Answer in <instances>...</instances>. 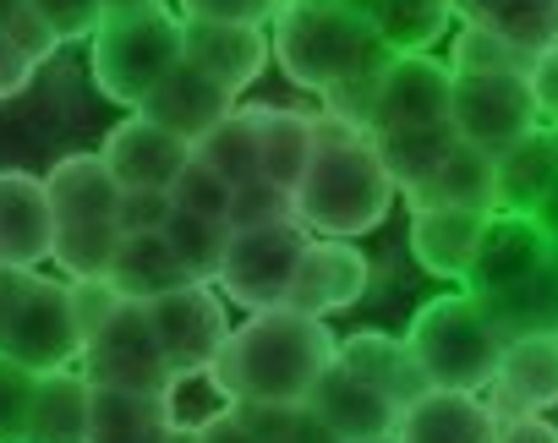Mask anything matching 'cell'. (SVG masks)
I'll return each instance as SVG.
<instances>
[{
    "label": "cell",
    "instance_id": "obj_1",
    "mask_svg": "<svg viewBox=\"0 0 558 443\" xmlns=\"http://www.w3.org/2000/svg\"><path fill=\"white\" fill-rule=\"evenodd\" d=\"M335 356L340 340L329 334L324 318L274 307L230 329L225 350L208 367V383L219 389L225 405H307Z\"/></svg>",
    "mask_w": 558,
    "mask_h": 443
},
{
    "label": "cell",
    "instance_id": "obj_2",
    "mask_svg": "<svg viewBox=\"0 0 558 443\" xmlns=\"http://www.w3.org/2000/svg\"><path fill=\"white\" fill-rule=\"evenodd\" d=\"M395 175L384 170L378 148L367 132L318 115V153L296 186V219L313 236H335V242H356L367 231H378L389 208H395Z\"/></svg>",
    "mask_w": 558,
    "mask_h": 443
},
{
    "label": "cell",
    "instance_id": "obj_3",
    "mask_svg": "<svg viewBox=\"0 0 558 443\" xmlns=\"http://www.w3.org/2000/svg\"><path fill=\"white\" fill-rule=\"evenodd\" d=\"M274 61L296 88L335 94L345 83H362L395 61V50L378 39V28L345 7H318V0H286L274 17Z\"/></svg>",
    "mask_w": 558,
    "mask_h": 443
},
{
    "label": "cell",
    "instance_id": "obj_4",
    "mask_svg": "<svg viewBox=\"0 0 558 443\" xmlns=\"http://www.w3.org/2000/svg\"><path fill=\"white\" fill-rule=\"evenodd\" d=\"M405 345L422 361L433 389H471V394H482L493 383L498 361H504L509 334L498 329V318L487 312L482 296L449 291V296H433L427 307H416V318L405 329Z\"/></svg>",
    "mask_w": 558,
    "mask_h": 443
},
{
    "label": "cell",
    "instance_id": "obj_5",
    "mask_svg": "<svg viewBox=\"0 0 558 443\" xmlns=\"http://www.w3.org/2000/svg\"><path fill=\"white\" fill-rule=\"evenodd\" d=\"M88 66H94V88L110 104L143 110V99L186 61V17L165 12V7H143V12H116L99 23V34L88 39Z\"/></svg>",
    "mask_w": 558,
    "mask_h": 443
},
{
    "label": "cell",
    "instance_id": "obj_6",
    "mask_svg": "<svg viewBox=\"0 0 558 443\" xmlns=\"http://www.w3.org/2000/svg\"><path fill=\"white\" fill-rule=\"evenodd\" d=\"M307 242H313V231L302 225V219H291V225H268V231H230L225 269H219V291H225L235 307H246V312L286 307Z\"/></svg>",
    "mask_w": 558,
    "mask_h": 443
},
{
    "label": "cell",
    "instance_id": "obj_7",
    "mask_svg": "<svg viewBox=\"0 0 558 443\" xmlns=\"http://www.w3.org/2000/svg\"><path fill=\"white\" fill-rule=\"evenodd\" d=\"M94 389H132V394H175V367L148 323L143 302H121L116 318L83 345V361Z\"/></svg>",
    "mask_w": 558,
    "mask_h": 443
},
{
    "label": "cell",
    "instance_id": "obj_8",
    "mask_svg": "<svg viewBox=\"0 0 558 443\" xmlns=\"http://www.w3.org/2000/svg\"><path fill=\"white\" fill-rule=\"evenodd\" d=\"M449 126L460 143H476L487 153L514 148L520 137H531L542 126L531 83L520 72H454V110Z\"/></svg>",
    "mask_w": 558,
    "mask_h": 443
},
{
    "label": "cell",
    "instance_id": "obj_9",
    "mask_svg": "<svg viewBox=\"0 0 558 443\" xmlns=\"http://www.w3.org/2000/svg\"><path fill=\"white\" fill-rule=\"evenodd\" d=\"M449 110H454V66L433 61V56H395L378 72L367 137L416 132V126H449Z\"/></svg>",
    "mask_w": 558,
    "mask_h": 443
},
{
    "label": "cell",
    "instance_id": "obj_10",
    "mask_svg": "<svg viewBox=\"0 0 558 443\" xmlns=\"http://www.w3.org/2000/svg\"><path fill=\"white\" fill-rule=\"evenodd\" d=\"M83 329H77V312H72V296L61 280H45L34 274L12 329H7V345H0V356H12L34 372H66L83 361Z\"/></svg>",
    "mask_w": 558,
    "mask_h": 443
},
{
    "label": "cell",
    "instance_id": "obj_11",
    "mask_svg": "<svg viewBox=\"0 0 558 443\" xmlns=\"http://www.w3.org/2000/svg\"><path fill=\"white\" fill-rule=\"evenodd\" d=\"M143 307H148V323H154L175 378H208L214 356L230 340V318H225V302L214 296V285H181Z\"/></svg>",
    "mask_w": 558,
    "mask_h": 443
},
{
    "label": "cell",
    "instance_id": "obj_12",
    "mask_svg": "<svg viewBox=\"0 0 558 443\" xmlns=\"http://www.w3.org/2000/svg\"><path fill=\"white\" fill-rule=\"evenodd\" d=\"M553 253H558V242H553V231L542 225L536 213H493L487 236H482V253H476V263H471L460 291L493 302V296L525 285L536 269H547Z\"/></svg>",
    "mask_w": 558,
    "mask_h": 443
},
{
    "label": "cell",
    "instance_id": "obj_13",
    "mask_svg": "<svg viewBox=\"0 0 558 443\" xmlns=\"http://www.w3.org/2000/svg\"><path fill=\"white\" fill-rule=\"evenodd\" d=\"M99 153H105L110 175L121 181V192H170L197 148L186 137L154 126L148 115H126L121 126H110Z\"/></svg>",
    "mask_w": 558,
    "mask_h": 443
},
{
    "label": "cell",
    "instance_id": "obj_14",
    "mask_svg": "<svg viewBox=\"0 0 558 443\" xmlns=\"http://www.w3.org/2000/svg\"><path fill=\"white\" fill-rule=\"evenodd\" d=\"M367 280H373V263L351 247V242H335V236H313L307 253H302V269L291 280V296L286 307L307 312V318H329V312H345L367 296Z\"/></svg>",
    "mask_w": 558,
    "mask_h": 443
},
{
    "label": "cell",
    "instance_id": "obj_15",
    "mask_svg": "<svg viewBox=\"0 0 558 443\" xmlns=\"http://www.w3.org/2000/svg\"><path fill=\"white\" fill-rule=\"evenodd\" d=\"M241 104H235V94L225 88V83H214L208 72H197L192 61H181L148 99H143V110H132V115H148L154 126H165V132H175V137H186L192 148L219 126V121H230Z\"/></svg>",
    "mask_w": 558,
    "mask_h": 443
},
{
    "label": "cell",
    "instance_id": "obj_16",
    "mask_svg": "<svg viewBox=\"0 0 558 443\" xmlns=\"http://www.w3.org/2000/svg\"><path fill=\"white\" fill-rule=\"evenodd\" d=\"M498 416H547L558 405V334H520L504 345V361L487 383Z\"/></svg>",
    "mask_w": 558,
    "mask_h": 443
},
{
    "label": "cell",
    "instance_id": "obj_17",
    "mask_svg": "<svg viewBox=\"0 0 558 443\" xmlns=\"http://www.w3.org/2000/svg\"><path fill=\"white\" fill-rule=\"evenodd\" d=\"M56 253V208L39 175L0 170V263L39 269Z\"/></svg>",
    "mask_w": 558,
    "mask_h": 443
},
{
    "label": "cell",
    "instance_id": "obj_18",
    "mask_svg": "<svg viewBox=\"0 0 558 443\" xmlns=\"http://www.w3.org/2000/svg\"><path fill=\"white\" fill-rule=\"evenodd\" d=\"M307 405L329 421V432L340 443H373V438H389L400 427V405L389 394H378L367 378H356L340 356L329 361V372L318 378Z\"/></svg>",
    "mask_w": 558,
    "mask_h": 443
},
{
    "label": "cell",
    "instance_id": "obj_19",
    "mask_svg": "<svg viewBox=\"0 0 558 443\" xmlns=\"http://www.w3.org/2000/svg\"><path fill=\"white\" fill-rule=\"evenodd\" d=\"M487 219L493 213H476V208H411V258H416V269L433 274V280L465 285V274L482 253V236H487Z\"/></svg>",
    "mask_w": 558,
    "mask_h": 443
},
{
    "label": "cell",
    "instance_id": "obj_20",
    "mask_svg": "<svg viewBox=\"0 0 558 443\" xmlns=\"http://www.w3.org/2000/svg\"><path fill=\"white\" fill-rule=\"evenodd\" d=\"M400 443H498V410L471 389H427L400 410Z\"/></svg>",
    "mask_w": 558,
    "mask_h": 443
},
{
    "label": "cell",
    "instance_id": "obj_21",
    "mask_svg": "<svg viewBox=\"0 0 558 443\" xmlns=\"http://www.w3.org/2000/svg\"><path fill=\"white\" fill-rule=\"evenodd\" d=\"M274 56V39L263 28H230V23H186V61L197 72H208L214 83H225L235 99L241 88H252L263 77Z\"/></svg>",
    "mask_w": 558,
    "mask_h": 443
},
{
    "label": "cell",
    "instance_id": "obj_22",
    "mask_svg": "<svg viewBox=\"0 0 558 443\" xmlns=\"http://www.w3.org/2000/svg\"><path fill=\"white\" fill-rule=\"evenodd\" d=\"M56 225H88V219H116L121 208V181L110 175L105 153H66L45 175Z\"/></svg>",
    "mask_w": 558,
    "mask_h": 443
},
{
    "label": "cell",
    "instance_id": "obj_23",
    "mask_svg": "<svg viewBox=\"0 0 558 443\" xmlns=\"http://www.w3.org/2000/svg\"><path fill=\"white\" fill-rule=\"evenodd\" d=\"M411 208H476V213H498V153L476 148V143H454L449 159L427 175L422 192L405 197Z\"/></svg>",
    "mask_w": 558,
    "mask_h": 443
},
{
    "label": "cell",
    "instance_id": "obj_24",
    "mask_svg": "<svg viewBox=\"0 0 558 443\" xmlns=\"http://www.w3.org/2000/svg\"><path fill=\"white\" fill-rule=\"evenodd\" d=\"M558 192V137L536 126L514 148L498 153V213H542Z\"/></svg>",
    "mask_w": 558,
    "mask_h": 443
},
{
    "label": "cell",
    "instance_id": "obj_25",
    "mask_svg": "<svg viewBox=\"0 0 558 443\" xmlns=\"http://www.w3.org/2000/svg\"><path fill=\"white\" fill-rule=\"evenodd\" d=\"M340 361H345L356 378H367L378 394H389L400 410H405V405H416V399L433 389V383H427V372H422V361L411 356V345H405V340H395V334H378V329L340 340Z\"/></svg>",
    "mask_w": 558,
    "mask_h": 443
},
{
    "label": "cell",
    "instance_id": "obj_26",
    "mask_svg": "<svg viewBox=\"0 0 558 443\" xmlns=\"http://www.w3.org/2000/svg\"><path fill=\"white\" fill-rule=\"evenodd\" d=\"M175 432V394L94 389L88 443H165Z\"/></svg>",
    "mask_w": 558,
    "mask_h": 443
},
{
    "label": "cell",
    "instance_id": "obj_27",
    "mask_svg": "<svg viewBox=\"0 0 558 443\" xmlns=\"http://www.w3.org/2000/svg\"><path fill=\"white\" fill-rule=\"evenodd\" d=\"M257 121V153H263V175L279 186H302L313 153H318V115L307 110H279V104H252Z\"/></svg>",
    "mask_w": 558,
    "mask_h": 443
},
{
    "label": "cell",
    "instance_id": "obj_28",
    "mask_svg": "<svg viewBox=\"0 0 558 443\" xmlns=\"http://www.w3.org/2000/svg\"><path fill=\"white\" fill-rule=\"evenodd\" d=\"M88 427H94V383H88V372L83 367L45 372L23 443H88Z\"/></svg>",
    "mask_w": 558,
    "mask_h": 443
},
{
    "label": "cell",
    "instance_id": "obj_29",
    "mask_svg": "<svg viewBox=\"0 0 558 443\" xmlns=\"http://www.w3.org/2000/svg\"><path fill=\"white\" fill-rule=\"evenodd\" d=\"M110 285H116L126 302H159V296H170V291H181V285H197V280L186 274V263L175 258L170 236L159 231V236H126V242H121L116 269H110Z\"/></svg>",
    "mask_w": 558,
    "mask_h": 443
},
{
    "label": "cell",
    "instance_id": "obj_30",
    "mask_svg": "<svg viewBox=\"0 0 558 443\" xmlns=\"http://www.w3.org/2000/svg\"><path fill=\"white\" fill-rule=\"evenodd\" d=\"M454 17L520 45L525 56L558 45V0H454Z\"/></svg>",
    "mask_w": 558,
    "mask_h": 443
},
{
    "label": "cell",
    "instance_id": "obj_31",
    "mask_svg": "<svg viewBox=\"0 0 558 443\" xmlns=\"http://www.w3.org/2000/svg\"><path fill=\"white\" fill-rule=\"evenodd\" d=\"M454 143H460L454 126H416V132H378V137H373L384 170L395 175V186H400L405 197L427 186V175L449 159Z\"/></svg>",
    "mask_w": 558,
    "mask_h": 443
},
{
    "label": "cell",
    "instance_id": "obj_32",
    "mask_svg": "<svg viewBox=\"0 0 558 443\" xmlns=\"http://www.w3.org/2000/svg\"><path fill=\"white\" fill-rule=\"evenodd\" d=\"M454 23V0H378L373 28L395 56H427Z\"/></svg>",
    "mask_w": 558,
    "mask_h": 443
},
{
    "label": "cell",
    "instance_id": "obj_33",
    "mask_svg": "<svg viewBox=\"0 0 558 443\" xmlns=\"http://www.w3.org/2000/svg\"><path fill=\"white\" fill-rule=\"evenodd\" d=\"M487 312L498 318V329H504L509 340H520V334H558V253H553L547 269H536L525 285L493 296Z\"/></svg>",
    "mask_w": 558,
    "mask_h": 443
},
{
    "label": "cell",
    "instance_id": "obj_34",
    "mask_svg": "<svg viewBox=\"0 0 558 443\" xmlns=\"http://www.w3.org/2000/svg\"><path fill=\"white\" fill-rule=\"evenodd\" d=\"M126 231L116 219H88V225H56V263L66 280H110L116 253H121Z\"/></svg>",
    "mask_w": 558,
    "mask_h": 443
},
{
    "label": "cell",
    "instance_id": "obj_35",
    "mask_svg": "<svg viewBox=\"0 0 558 443\" xmlns=\"http://www.w3.org/2000/svg\"><path fill=\"white\" fill-rule=\"evenodd\" d=\"M197 159L208 170H219L230 186H246L263 175V153H257V121H252V104L235 110L230 121H219L203 143H197Z\"/></svg>",
    "mask_w": 558,
    "mask_h": 443
},
{
    "label": "cell",
    "instance_id": "obj_36",
    "mask_svg": "<svg viewBox=\"0 0 558 443\" xmlns=\"http://www.w3.org/2000/svg\"><path fill=\"white\" fill-rule=\"evenodd\" d=\"M175 258L186 263V274L197 285H219V269H225V247H230V225L225 219H203V213H186L175 208V219L165 225Z\"/></svg>",
    "mask_w": 558,
    "mask_h": 443
},
{
    "label": "cell",
    "instance_id": "obj_37",
    "mask_svg": "<svg viewBox=\"0 0 558 443\" xmlns=\"http://www.w3.org/2000/svg\"><path fill=\"white\" fill-rule=\"evenodd\" d=\"M291 219H296V192L268 181V175H257V181L235 186L225 225L230 231H268V225H291Z\"/></svg>",
    "mask_w": 558,
    "mask_h": 443
},
{
    "label": "cell",
    "instance_id": "obj_38",
    "mask_svg": "<svg viewBox=\"0 0 558 443\" xmlns=\"http://www.w3.org/2000/svg\"><path fill=\"white\" fill-rule=\"evenodd\" d=\"M531 61L536 56H525L520 45H509V39H498V34H487V28H471V23H460V34H454V50H449V66L454 72H531Z\"/></svg>",
    "mask_w": 558,
    "mask_h": 443
},
{
    "label": "cell",
    "instance_id": "obj_39",
    "mask_svg": "<svg viewBox=\"0 0 558 443\" xmlns=\"http://www.w3.org/2000/svg\"><path fill=\"white\" fill-rule=\"evenodd\" d=\"M39 383H45V372H34V367H23L12 356H0V443H23L28 438Z\"/></svg>",
    "mask_w": 558,
    "mask_h": 443
},
{
    "label": "cell",
    "instance_id": "obj_40",
    "mask_svg": "<svg viewBox=\"0 0 558 443\" xmlns=\"http://www.w3.org/2000/svg\"><path fill=\"white\" fill-rule=\"evenodd\" d=\"M170 197H175V208H186V213H203V219H230V197H235V186H230L219 170H208V164L192 153V164L181 170V181L170 186Z\"/></svg>",
    "mask_w": 558,
    "mask_h": 443
},
{
    "label": "cell",
    "instance_id": "obj_41",
    "mask_svg": "<svg viewBox=\"0 0 558 443\" xmlns=\"http://www.w3.org/2000/svg\"><path fill=\"white\" fill-rule=\"evenodd\" d=\"M286 0H181L186 23H230V28H274Z\"/></svg>",
    "mask_w": 558,
    "mask_h": 443
},
{
    "label": "cell",
    "instance_id": "obj_42",
    "mask_svg": "<svg viewBox=\"0 0 558 443\" xmlns=\"http://www.w3.org/2000/svg\"><path fill=\"white\" fill-rule=\"evenodd\" d=\"M28 7L61 34V45L72 39H94L105 23V0H28Z\"/></svg>",
    "mask_w": 558,
    "mask_h": 443
},
{
    "label": "cell",
    "instance_id": "obj_43",
    "mask_svg": "<svg viewBox=\"0 0 558 443\" xmlns=\"http://www.w3.org/2000/svg\"><path fill=\"white\" fill-rule=\"evenodd\" d=\"M175 219V197L170 192H121V208H116V225L126 236H159Z\"/></svg>",
    "mask_w": 558,
    "mask_h": 443
},
{
    "label": "cell",
    "instance_id": "obj_44",
    "mask_svg": "<svg viewBox=\"0 0 558 443\" xmlns=\"http://www.w3.org/2000/svg\"><path fill=\"white\" fill-rule=\"evenodd\" d=\"M66 296H72V312H77V329H83V340H94L110 318H116V307L126 302L110 280H66Z\"/></svg>",
    "mask_w": 558,
    "mask_h": 443
},
{
    "label": "cell",
    "instance_id": "obj_45",
    "mask_svg": "<svg viewBox=\"0 0 558 443\" xmlns=\"http://www.w3.org/2000/svg\"><path fill=\"white\" fill-rule=\"evenodd\" d=\"M7 39H12V45H17V50H23L34 66H45V61L61 50V34H56V28H50V23H45L34 7H23V12L7 23Z\"/></svg>",
    "mask_w": 558,
    "mask_h": 443
},
{
    "label": "cell",
    "instance_id": "obj_46",
    "mask_svg": "<svg viewBox=\"0 0 558 443\" xmlns=\"http://www.w3.org/2000/svg\"><path fill=\"white\" fill-rule=\"evenodd\" d=\"M525 83H531V99H536L542 126H558V45H547V50L531 61Z\"/></svg>",
    "mask_w": 558,
    "mask_h": 443
},
{
    "label": "cell",
    "instance_id": "obj_47",
    "mask_svg": "<svg viewBox=\"0 0 558 443\" xmlns=\"http://www.w3.org/2000/svg\"><path fill=\"white\" fill-rule=\"evenodd\" d=\"M34 274H39V269H12V263H0V345H7V329H12V318H17V307H23Z\"/></svg>",
    "mask_w": 558,
    "mask_h": 443
},
{
    "label": "cell",
    "instance_id": "obj_48",
    "mask_svg": "<svg viewBox=\"0 0 558 443\" xmlns=\"http://www.w3.org/2000/svg\"><path fill=\"white\" fill-rule=\"evenodd\" d=\"M34 72H39V66H34V61H28V56L7 39V28H0V99L23 94V88L34 83Z\"/></svg>",
    "mask_w": 558,
    "mask_h": 443
},
{
    "label": "cell",
    "instance_id": "obj_49",
    "mask_svg": "<svg viewBox=\"0 0 558 443\" xmlns=\"http://www.w3.org/2000/svg\"><path fill=\"white\" fill-rule=\"evenodd\" d=\"M498 443H558L547 416H498Z\"/></svg>",
    "mask_w": 558,
    "mask_h": 443
},
{
    "label": "cell",
    "instance_id": "obj_50",
    "mask_svg": "<svg viewBox=\"0 0 558 443\" xmlns=\"http://www.w3.org/2000/svg\"><path fill=\"white\" fill-rule=\"evenodd\" d=\"M318 7H345V12H356V17H367V23H373L378 0H318Z\"/></svg>",
    "mask_w": 558,
    "mask_h": 443
},
{
    "label": "cell",
    "instance_id": "obj_51",
    "mask_svg": "<svg viewBox=\"0 0 558 443\" xmlns=\"http://www.w3.org/2000/svg\"><path fill=\"white\" fill-rule=\"evenodd\" d=\"M143 7H165V0H105V17H116V12H143Z\"/></svg>",
    "mask_w": 558,
    "mask_h": 443
},
{
    "label": "cell",
    "instance_id": "obj_52",
    "mask_svg": "<svg viewBox=\"0 0 558 443\" xmlns=\"http://www.w3.org/2000/svg\"><path fill=\"white\" fill-rule=\"evenodd\" d=\"M553 137H558V126H553ZM536 219H542V225H547V231H553V242H558V192H553V197H547V208H542V213H536Z\"/></svg>",
    "mask_w": 558,
    "mask_h": 443
},
{
    "label": "cell",
    "instance_id": "obj_53",
    "mask_svg": "<svg viewBox=\"0 0 558 443\" xmlns=\"http://www.w3.org/2000/svg\"><path fill=\"white\" fill-rule=\"evenodd\" d=\"M165 443H203V432H197V427H181V421H175V432H170Z\"/></svg>",
    "mask_w": 558,
    "mask_h": 443
},
{
    "label": "cell",
    "instance_id": "obj_54",
    "mask_svg": "<svg viewBox=\"0 0 558 443\" xmlns=\"http://www.w3.org/2000/svg\"><path fill=\"white\" fill-rule=\"evenodd\" d=\"M23 7H28V0H0V28H7V23H12Z\"/></svg>",
    "mask_w": 558,
    "mask_h": 443
},
{
    "label": "cell",
    "instance_id": "obj_55",
    "mask_svg": "<svg viewBox=\"0 0 558 443\" xmlns=\"http://www.w3.org/2000/svg\"><path fill=\"white\" fill-rule=\"evenodd\" d=\"M373 443H400V438H395V432H389V438H373Z\"/></svg>",
    "mask_w": 558,
    "mask_h": 443
}]
</instances>
